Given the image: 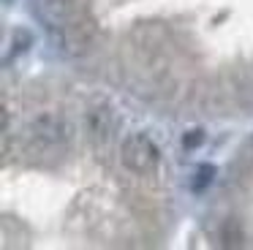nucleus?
I'll return each instance as SVG.
<instances>
[{
    "instance_id": "3",
    "label": "nucleus",
    "mask_w": 253,
    "mask_h": 250,
    "mask_svg": "<svg viewBox=\"0 0 253 250\" xmlns=\"http://www.w3.org/2000/svg\"><path fill=\"white\" fill-rule=\"evenodd\" d=\"M204 141V133L202 130H191V133H185V139H182V144L188 147V150H193V147H199Z\"/></svg>"
},
{
    "instance_id": "2",
    "label": "nucleus",
    "mask_w": 253,
    "mask_h": 250,
    "mask_svg": "<svg viewBox=\"0 0 253 250\" xmlns=\"http://www.w3.org/2000/svg\"><path fill=\"white\" fill-rule=\"evenodd\" d=\"M212 177H215V166H210V163H202V166L196 168V179L191 182V188L196 190V193H202V190L207 188L210 182H212Z\"/></svg>"
},
{
    "instance_id": "1",
    "label": "nucleus",
    "mask_w": 253,
    "mask_h": 250,
    "mask_svg": "<svg viewBox=\"0 0 253 250\" xmlns=\"http://www.w3.org/2000/svg\"><path fill=\"white\" fill-rule=\"evenodd\" d=\"M123 163L136 174H150L158 163V150L144 133H131L123 141Z\"/></svg>"
}]
</instances>
